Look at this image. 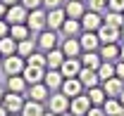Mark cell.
<instances>
[{"label":"cell","mask_w":124,"mask_h":116,"mask_svg":"<svg viewBox=\"0 0 124 116\" xmlns=\"http://www.w3.org/2000/svg\"><path fill=\"white\" fill-rule=\"evenodd\" d=\"M26 64H31V66H41V69H48L46 52H33L31 57H26Z\"/></svg>","instance_id":"836d02e7"},{"label":"cell","mask_w":124,"mask_h":116,"mask_svg":"<svg viewBox=\"0 0 124 116\" xmlns=\"http://www.w3.org/2000/svg\"><path fill=\"white\" fill-rule=\"evenodd\" d=\"M100 26H103V14L86 10V14L81 17V29L84 31H98Z\"/></svg>","instance_id":"8fae6325"},{"label":"cell","mask_w":124,"mask_h":116,"mask_svg":"<svg viewBox=\"0 0 124 116\" xmlns=\"http://www.w3.org/2000/svg\"><path fill=\"white\" fill-rule=\"evenodd\" d=\"M81 19H64V24H62V29H60V33H62V38H79L81 36Z\"/></svg>","instance_id":"4fadbf2b"},{"label":"cell","mask_w":124,"mask_h":116,"mask_svg":"<svg viewBox=\"0 0 124 116\" xmlns=\"http://www.w3.org/2000/svg\"><path fill=\"white\" fill-rule=\"evenodd\" d=\"M86 95H88V100H91V104H93V107H103V104H105V100H108V95H105L103 85L91 88V90H88Z\"/></svg>","instance_id":"f1b7e54d"},{"label":"cell","mask_w":124,"mask_h":116,"mask_svg":"<svg viewBox=\"0 0 124 116\" xmlns=\"http://www.w3.org/2000/svg\"><path fill=\"white\" fill-rule=\"evenodd\" d=\"M0 55H2V57L17 55V40L12 38V36H5V38H0Z\"/></svg>","instance_id":"f546056e"},{"label":"cell","mask_w":124,"mask_h":116,"mask_svg":"<svg viewBox=\"0 0 124 116\" xmlns=\"http://www.w3.org/2000/svg\"><path fill=\"white\" fill-rule=\"evenodd\" d=\"M84 2H86V0H84Z\"/></svg>","instance_id":"11a10c76"},{"label":"cell","mask_w":124,"mask_h":116,"mask_svg":"<svg viewBox=\"0 0 124 116\" xmlns=\"http://www.w3.org/2000/svg\"><path fill=\"white\" fill-rule=\"evenodd\" d=\"M117 100H119V102H122V104H124V90H122V92H119V97H117Z\"/></svg>","instance_id":"bcb514c9"},{"label":"cell","mask_w":124,"mask_h":116,"mask_svg":"<svg viewBox=\"0 0 124 116\" xmlns=\"http://www.w3.org/2000/svg\"><path fill=\"white\" fill-rule=\"evenodd\" d=\"M122 116H124V111H122Z\"/></svg>","instance_id":"db71d44e"},{"label":"cell","mask_w":124,"mask_h":116,"mask_svg":"<svg viewBox=\"0 0 124 116\" xmlns=\"http://www.w3.org/2000/svg\"><path fill=\"white\" fill-rule=\"evenodd\" d=\"M50 97V88L46 83H36V85H29V100L36 102H46Z\"/></svg>","instance_id":"44dd1931"},{"label":"cell","mask_w":124,"mask_h":116,"mask_svg":"<svg viewBox=\"0 0 124 116\" xmlns=\"http://www.w3.org/2000/svg\"><path fill=\"white\" fill-rule=\"evenodd\" d=\"M103 21L110 24V26H115V29H122L124 26V12H112V10H108L103 14Z\"/></svg>","instance_id":"4dcf8cb0"},{"label":"cell","mask_w":124,"mask_h":116,"mask_svg":"<svg viewBox=\"0 0 124 116\" xmlns=\"http://www.w3.org/2000/svg\"><path fill=\"white\" fill-rule=\"evenodd\" d=\"M91 107L93 104H91V100H88V95H84V92L69 100V111H72L74 116H86Z\"/></svg>","instance_id":"ba28073f"},{"label":"cell","mask_w":124,"mask_h":116,"mask_svg":"<svg viewBox=\"0 0 124 116\" xmlns=\"http://www.w3.org/2000/svg\"><path fill=\"white\" fill-rule=\"evenodd\" d=\"M98 33V38H100V45H112V43H122V31L115 29V26H110L103 21V26L95 31Z\"/></svg>","instance_id":"7a4b0ae2"},{"label":"cell","mask_w":124,"mask_h":116,"mask_svg":"<svg viewBox=\"0 0 124 116\" xmlns=\"http://www.w3.org/2000/svg\"><path fill=\"white\" fill-rule=\"evenodd\" d=\"M86 7H88L91 12L105 14V12H108V0H86Z\"/></svg>","instance_id":"e575fe53"},{"label":"cell","mask_w":124,"mask_h":116,"mask_svg":"<svg viewBox=\"0 0 124 116\" xmlns=\"http://www.w3.org/2000/svg\"><path fill=\"white\" fill-rule=\"evenodd\" d=\"M81 69H84V66H81V59L79 57H67L62 62V66H60V73L64 78H77Z\"/></svg>","instance_id":"30bf717a"},{"label":"cell","mask_w":124,"mask_h":116,"mask_svg":"<svg viewBox=\"0 0 124 116\" xmlns=\"http://www.w3.org/2000/svg\"><path fill=\"white\" fill-rule=\"evenodd\" d=\"M98 76H100V83L108 81V78H112L115 76V62H103L98 66Z\"/></svg>","instance_id":"d6a6232c"},{"label":"cell","mask_w":124,"mask_h":116,"mask_svg":"<svg viewBox=\"0 0 124 116\" xmlns=\"http://www.w3.org/2000/svg\"><path fill=\"white\" fill-rule=\"evenodd\" d=\"M86 116H108V114H105V109H103V107H91Z\"/></svg>","instance_id":"ab89813d"},{"label":"cell","mask_w":124,"mask_h":116,"mask_svg":"<svg viewBox=\"0 0 124 116\" xmlns=\"http://www.w3.org/2000/svg\"><path fill=\"white\" fill-rule=\"evenodd\" d=\"M10 116H22V114H10Z\"/></svg>","instance_id":"816d5d0a"},{"label":"cell","mask_w":124,"mask_h":116,"mask_svg":"<svg viewBox=\"0 0 124 116\" xmlns=\"http://www.w3.org/2000/svg\"><path fill=\"white\" fill-rule=\"evenodd\" d=\"M0 116H10V114H7V109L2 107V102H0Z\"/></svg>","instance_id":"f6af8a7d"},{"label":"cell","mask_w":124,"mask_h":116,"mask_svg":"<svg viewBox=\"0 0 124 116\" xmlns=\"http://www.w3.org/2000/svg\"><path fill=\"white\" fill-rule=\"evenodd\" d=\"M2 97H5V90H2V85H0V102H2Z\"/></svg>","instance_id":"7dc6e473"},{"label":"cell","mask_w":124,"mask_h":116,"mask_svg":"<svg viewBox=\"0 0 124 116\" xmlns=\"http://www.w3.org/2000/svg\"><path fill=\"white\" fill-rule=\"evenodd\" d=\"M108 10H112V12H124V0H108Z\"/></svg>","instance_id":"74e56055"},{"label":"cell","mask_w":124,"mask_h":116,"mask_svg":"<svg viewBox=\"0 0 124 116\" xmlns=\"http://www.w3.org/2000/svg\"><path fill=\"white\" fill-rule=\"evenodd\" d=\"M67 0H43V10H57V7H64Z\"/></svg>","instance_id":"d590c367"},{"label":"cell","mask_w":124,"mask_h":116,"mask_svg":"<svg viewBox=\"0 0 124 116\" xmlns=\"http://www.w3.org/2000/svg\"><path fill=\"white\" fill-rule=\"evenodd\" d=\"M64 19H67V12H64V7L48 10V29H50V31H57V33H60L62 24H64Z\"/></svg>","instance_id":"5bb4252c"},{"label":"cell","mask_w":124,"mask_h":116,"mask_svg":"<svg viewBox=\"0 0 124 116\" xmlns=\"http://www.w3.org/2000/svg\"><path fill=\"white\" fill-rule=\"evenodd\" d=\"M19 2H22V5H24V7H26V10H38V7H43V0H19Z\"/></svg>","instance_id":"8d00e7d4"},{"label":"cell","mask_w":124,"mask_h":116,"mask_svg":"<svg viewBox=\"0 0 124 116\" xmlns=\"http://www.w3.org/2000/svg\"><path fill=\"white\" fill-rule=\"evenodd\" d=\"M43 83L50 88V92H55V90H60V88H62L64 76L60 73V69H46V78H43Z\"/></svg>","instance_id":"e0dca14e"},{"label":"cell","mask_w":124,"mask_h":116,"mask_svg":"<svg viewBox=\"0 0 124 116\" xmlns=\"http://www.w3.org/2000/svg\"><path fill=\"white\" fill-rule=\"evenodd\" d=\"M115 76L124 81V62H122V59H117V62H115Z\"/></svg>","instance_id":"f35d334b"},{"label":"cell","mask_w":124,"mask_h":116,"mask_svg":"<svg viewBox=\"0 0 124 116\" xmlns=\"http://www.w3.org/2000/svg\"><path fill=\"white\" fill-rule=\"evenodd\" d=\"M60 116H74V114H72V111H64V114H60Z\"/></svg>","instance_id":"681fc988"},{"label":"cell","mask_w":124,"mask_h":116,"mask_svg":"<svg viewBox=\"0 0 124 116\" xmlns=\"http://www.w3.org/2000/svg\"><path fill=\"white\" fill-rule=\"evenodd\" d=\"M24 95H19V92H5V97H2V107L7 109V114H22V109H24Z\"/></svg>","instance_id":"8992f818"},{"label":"cell","mask_w":124,"mask_h":116,"mask_svg":"<svg viewBox=\"0 0 124 116\" xmlns=\"http://www.w3.org/2000/svg\"><path fill=\"white\" fill-rule=\"evenodd\" d=\"M43 116H57V114H53V111H50V109H48V111H46V114H43Z\"/></svg>","instance_id":"c3c4849f"},{"label":"cell","mask_w":124,"mask_h":116,"mask_svg":"<svg viewBox=\"0 0 124 116\" xmlns=\"http://www.w3.org/2000/svg\"><path fill=\"white\" fill-rule=\"evenodd\" d=\"M26 66V59L19 57V55H10V57H2V69L7 76H19Z\"/></svg>","instance_id":"5b68a950"},{"label":"cell","mask_w":124,"mask_h":116,"mask_svg":"<svg viewBox=\"0 0 124 116\" xmlns=\"http://www.w3.org/2000/svg\"><path fill=\"white\" fill-rule=\"evenodd\" d=\"M10 36L19 43V40L31 38V31H29V26H26V24H15V26H10Z\"/></svg>","instance_id":"1f68e13d"},{"label":"cell","mask_w":124,"mask_h":116,"mask_svg":"<svg viewBox=\"0 0 124 116\" xmlns=\"http://www.w3.org/2000/svg\"><path fill=\"white\" fill-rule=\"evenodd\" d=\"M60 50L64 52V57H81V43H79V38H62L60 43Z\"/></svg>","instance_id":"2e32d148"},{"label":"cell","mask_w":124,"mask_h":116,"mask_svg":"<svg viewBox=\"0 0 124 116\" xmlns=\"http://www.w3.org/2000/svg\"><path fill=\"white\" fill-rule=\"evenodd\" d=\"M36 47H38V45H36V38L31 36V38H26V40H19V43H17V55L26 59V57H31V55L36 52Z\"/></svg>","instance_id":"d4e9b609"},{"label":"cell","mask_w":124,"mask_h":116,"mask_svg":"<svg viewBox=\"0 0 124 116\" xmlns=\"http://www.w3.org/2000/svg\"><path fill=\"white\" fill-rule=\"evenodd\" d=\"M0 59H2V55H0Z\"/></svg>","instance_id":"f5cc1de1"},{"label":"cell","mask_w":124,"mask_h":116,"mask_svg":"<svg viewBox=\"0 0 124 116\" xmlns=\"http://www.w3.org/2000/svg\"><path fill=\"white\" fill-rule=\"evenodd\" d=\"M100 85H103V90H105L108 97H119V92L124 90V81L117 78V76H112V78H108V81H103Z\"/></svg>","instance_id":"ac0fdd59"},{"label":"cell","mask_w":124,"mask_h":116,"mask_svg":"<svg viewBox=\"0 0 124 116\" xmlns=\"http://www.w3.org/2000/svg\"><path fill=\"white\" fill-rule=\"evenodd\" d=\"M119 31H122V43H124V26H122V29H119Z\"/></svg>","instance_id":"f907efd6"},{"label":"cell","mask_w":124,"mask_h":116,"mask_svg":"<svg viewBox=\"0 0 124 116\" xmlns=\"http://www.w3.org/2000/svg\"><path fill=\"white\" fill-rule=\"evenodd\" d=\"M86 2L84 0H67L64 2V12H67V17L69 19H81V17L86 14Z\"/></svg>","instance_id":"9a60e30c"},{"label":"cell","mask_w":124,"mask_h":116,"mask_svg":"<svg viewBox=\"0 0 124 116\" xmlns=\"http://www.w3.org/2000/svg\"><path fill=\"white\" fill-rule=\"evenodd\" d=\"M22 76H24V81H26L29 85H36V83H43V78H46V69L26 64V66H24V71H22Z\"/></svg>","instance_id":"7c38bea8"},{"label":"cell","mask_w":124,"mask_h":116,"mask_svg":"<svg viewBox=\"0 0 124 116\" xmlns=\"http://www.w3.org/2000/svg\"><path fill=\"white\" fill-rule=\"evenodd\" d=\"M26 88H29V83L24 81L22 73H19V76H7V90H10V92H19V95H24Z\"/></svg>","instance_id":"cb8c5ba5"},{"label":"cell","mask_w":124,"mask_h":116,"mask_svg":"<svg viewBox=\"0 0 124 116\" xmlns=\"http://www.w3.org/2000/svg\"><path fill=\"white\" fill-rule=\"evenodd\" d=\"M0 2H5V5H7V7H10V5H17V2H19V0H0Z\"/></svg>","instance_id":"ee69618b"},{"label":"cell","mask_w":124,"mask_h":116,"mask_svg":"<svg viewBox=\"0 0 124 116\" xmlns=\"http://www.w3.org/2000/svg\"><path fill=\"white\" fill-rule=\"evenodd\" d=\"M81 66L84 69H93V71H98V66L103 64V59H100V55L98 52H81Z\"/></svg>","instance_id":"603a6c76"},{"label":"cell","mask_w":124,"mask_h":116,"mask_svg":"<svg viewBox=\"0 0 124 116\" xmlns=\"http://www.w3.org/2000/svg\"><path fill=\"white\" fill-rule=\"evenodd\" d=\"M26 19H29V10H26L22 2L7 7V17H5V21H7L10 26H15V24H26Z\"/></svg>","instance_id":"3957f363"},{"label":"cell","mask_w":124,"mask_h":116,"mask_svg":"<svg viewBox=\"0 0 124 116\" xmlns=\"http://www.w3.org/2000/svg\"><path fill=\"white\" fill-rule=\"evenodd\" d=\"M77 78L81 81V85L86 88V90H91V88L100 85V76H98V71H93V69H81Z\"/></svg>","instance_id":"d6986e66"},{"label":"cell","mask_w":124,"mask_h":116,"mask_svg":"<svg viewBox=\"0 0 124 116\" xmlns=\"http://www.w3.org/2000/svg\"><path fill=\"white\" fill-rule=\"evenodd\" d=\"M5 17H7V5L0 2V19H5Z\"/></svg>","instance_id":"b9f144b4"},{"label":"cell","mask_w":124,"mask_h":116,"mask_svg":"<svg viewBox=\"0 0 124 116\" xmlns=\"http://www.w3.org/2000/svg\"><path fill=\"white\" fill-rule=\"evenodd\" d=\"M60 92H64V95L72 100V97H77V95H81V92H84V85H81V81H79V78H64V83H62Z\"/></svg>","instance_id":"ffe728a7"},{"label":"cell","mask_w":124,"mask_h":116,"mask_svg":"<svg viewBox=\"0 0 124 116\" xmlns=\"http://www.w3.org/2000/svg\"><path fill=\"white\" fill-rule=\"evenodd\" d=\"M98 55L103 62H117L119 59V43H112V45H100Z\"/></svg>","instance_id":"7402d4cb"},{"label":"cell","mask_w":124,"mask_h":116,"mask_svg":"<svg viewBox=\"0 0 124 116\" xmlns=\"http://www.w3.org/2000/svg\"><path fill=\"white\" fill-rule=\"evenodd\" d=\"M57 31H50V29H46V31H41L38 33V38H36V45L43 50V52H50V50H55L57 47Z\"/></svg>","instance_id":"52a82bcc"},{"label":"cell","mask_w":124,"mask_h":116,"mask_svg":"<svg viewBox=\"0 0 124 116\" xmlns=\"http://www.w3.org/2000/svg\"><path fill=\"white\" fill-rule=\"evenodd\" d=\"M119 59L124 62V43H119Z\"/></svg>","instance_id":"7bdbcfd3"},{"label":"cell","mask_w":124,"mask_h":116,"mask_svg":"<svg viewBox=\"0 0 124 116\" xmlns=\"http://www.w3.org/2000/svg\"><path fill=\"white\" fill-rule=\"evenodd\" d=\"M103 109H105V114H108V116H122L124 104L117 100V97H108L105 104H103Z\"/></svg>","instance_id":"83f0119b"},{"label":"cell","mask_w":124,"mask_h":116,"mask_svg":"<svg viewBox=\"0 0 124 116\" xmlns=\"http://www.w3.org/2000/svg\"><path fill=\"white\" fill-rule=\"evenodd\" d=\"M43 114H46L43 102H36V100H26V102H24L22 116H43Z\"/></svg>","instance_id":"484cf974"},{"label":"cell","mask_w":124,"mask_h":116,"mask_svg":"<svg viewBox=\"0 0 124 116\" xmlns=\"http://www.w3.org/2000/svg\"><path fill=\"white\" fill-rule=\"evenodd\" d=\"M48 109L53 111V114H64V111H69V97L64 95V92H50V97H48Z\"/></svg>","instance_id":"277c9868"},{"label":"cell","mask_w":124,"mask_h":116,"mask_svg":"<svg viewBox=\"0 0 124 116\" xmlns=\"http://www.w3.org/2000/svg\"><path fill=\"white\" fill-rule=\"evenodd\" d=\"M46 59H48V69H60L62 62H64V52H62L60 47H55V50H50V52H46Z\"/></svg>","instance_id":"4316f807"},{"label":"cell","mask_w":124,"mask_h":116,"mask_svg":"<svg viewBox=\"0 0 124 116\" xmlns=\"http://www.w3.org/2000/svg\"><path fill=\"white\" fill-rule=\"evenodd\" d=\"M5 36H10V24L5 19H0V38H5Z\"/></svg>","instance_id":"60d3db41"},{"label":"cell","mask_w":124,"mask_h":116,"mask_svg":"<svg viewBox=\"0 0 124 116\" xmlns=\"http://www.w3.org/2000/svg\"><path fill=\"white\" fill-rule=\"evenodd\" d=\"M26 26H29L31 36H38L41 31L48 29V10L38 7V10H31L29 12V19H26Z\"/></svg>","instance_id":"6da1fadb"},{"label":"cell","mask_w":124,"mask_h":116,"mask_svg":"<svg viewBox=\"0 0 124 116\" xmlns=\"http://www.w3.org/2000/svg\"><path fill=\"white\" fill-rule=\"evenodd\" d=\"M79 43H81V50L84 52H98L100 50V38H98L95 31H81Z\"/></svg>","instance_id":"9c48e42d"}]
</instances>
